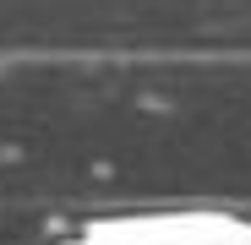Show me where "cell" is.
<instances>
[{
  "instance_id": "6da1fadb",
  "label": "cell",
  "mask_w": 251,
  "mask_h": 245,
  "mask_svg": "<svg viewBox=\"0 0 251 245\" xmlns=\"http://www.w3.org/2000/svg\"><path fill=\"white\" fill-rule=\"evenodd\" d=\"M60 245H251V218L186 207V213H115L76 229Z\"/></svg>"
}]
</instances>
